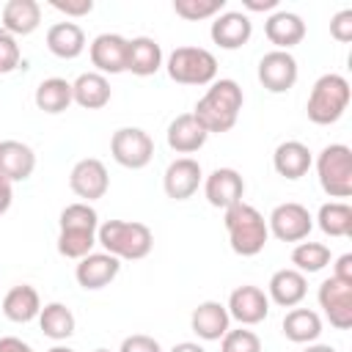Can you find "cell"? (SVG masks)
Segmentation results:
<instances>
[{"label":"cell","mask_w":352,"mask_h":352,"mask_svg":"<svg viewBox=\"0 0 352 352\" xmlns=\"http://www.w3.org/2000/svg\"><path fill=\"white\" fill-rule=\"evenodd\" d=\"M242 88L236 80H228V77H220L214 80L206 94L195 102V110L192 116L198 118V124L212 135V132H228L236 118H239V110H242Z\"/></svg>","instance_id":"cell-1"},{"label":"cell","mask_w":352,"mask_h":352,"mask_svg":"<svg viewBox=\"0 0 352 352\" xmlns=\"http://www.w3.org/2000/svg\"><path fill=\"white\" fill-rule=\"evenodd\" d=\"M96 242L118 261H138L151 253L154 234L146 223L138 220H107L96 228Z\"/></svg>","instance_id":"cell-2"},{"label":"cell","mask_w":352,"mask_h":352,"mask_svg":"<svg viewBox=\"0 0 352 352\" xmlns=\"http://www.w3.org/2000/svg\"><path fill=\"white\" fill-rule=\"evenodd\" d=\"M223 223H226V231H228L231 250L236 256H258L264 250V245L270 239V228H267L264 214L256 206L239 201V204L226 209Z\"/></svg>","instance_id":"cell-3"},{"label":"cell","mask_w":352,"mask_h":352,"mask_svg":"<svg viewBox=\"0 0 352 352\" xmlns=\"http://www.w3.org/2000/svg\"><path fill=\"white\" fill-rule=\"evenodd\" d=\"M349 99H352V88L346 82V77L341 74H322L311 94H308V104H305V113L314 124L319 126H327V124H336L346 107H349Z\"/></svg>","instance_id":"cell-4"},{"label":"cell","mask_w":352,"mask_h":352,"mask_svg":"<svg viewBox=\"0 0 352 352\" xmlns=\"http://www.w3.org/2000/svg\"><path fill=\"white\" fill-rule=\"evenodd\" d=\"M165 69L179 85H212L217 80V58L204 47H176L168 55Z\"/></svg>","instance_id":"cell-5"},{"label":"cell","mask_w":352,"mask_h":352,"mask_svg":"<svg viewBox=\"0 0 352 352\" xmlns=\"http://www.w3.org/2000/svg\"><path fill=\"white\" fill-rule=\"evenodd\" d=\"M316 176L330 198L352 195V148L344 143H330L316 157Z\"/></svg>","instance_id":"cell-6"},{"label":"cell","mask_w":352,"mask_h":352,"mask_svg":"<svg viewBox=\"0 0 352 352\" xmlns=\"http://www.w3.org/2000/svg\"><path fill=\"white\" fill-rule=\"evenodd\" d=\"M110 154L121 168L140 170L154 157V140L140 126H121L110 138Z\"/></svg>","instance_id":"cell-7"},{"label":"cell","mask_w":352,"mask_h":352,"mask_svg":"<svg viewBox=\"0 0 352 352\" xmlns=\"http://www.w3.org/2000/svg\"><path fill=\"white\" fill-rule=\"evenodd\" d=\"M267 228L280 242H302L311 234V228H314V217H311V212L302 204L286 201V204H278L270 212Z\"/></svg>","instance_id":"cell-8"},{"label":"cell","mask_w":352,"mask_h":352,"mask_svg":"<svg viewBox=\"0 0 352 352\" xmlns=\"http://www.w3.org/2000/svg\"><path fill=\"white\" fill-rule=\"evenodd\" d=\"M319 308L330 319L336 330H349L352 327V286L338 280V278H324L319 283Z\"/></svg>","instance_id":"cell-9"},{"label":"cell","mask_w":352,"mask_h":352,"mask_svg":"<svg viewBox=\"0 0 352 352\" xmlns=\"http://www.w3.org/2000/svg\"><path fill=\"white\" fill-rule=\"evenodd\" d=\"M69 187L77 198H82V204L104 198V192L110 187V176H107L104 162L96 157H85V160L74 162V168L69 173Z\"/></svg>","instance_id":"cell-10"},{"label":"cell","mask_w":352,"mask_h":352,"mask_svg":"<svg viewBox=\"0 0 352 352\" xmlns=\"http://www.w3.org/2000/svg\"><path fill=\"white\" fill-rule=\"evenodd\" d=\"M297 60L292 52L283 50H272L258 60V82L270 91V94H286L294 88L297 82Z\"/></svg>","instance_id":"cell-11"},{"label":"cell","mask_w":352,"mask_h":352,"mask_svg":"<svg viewBox=\"0 0 352 352\" xmlns=\"http://www.w3.org/2000/svg\"><path fill=\"white\" fill-rule=\"evenodd\" d=\"M226 311H228L231 319H236L239 324L250 327V324H258V322L267 319V314H270V297L264 294V289L245 283V286H236L228 294Z\"/></svg>","instance_id":"cell-12"},{"label":"cell","mask_w":352,"mask_h":352,"mask_svg":"<svg viewBox=\"0 0 352 352\" xmlns=\"http://www.w3.org/2000/svg\"><path fill=\"white\" fill-rule=\"evenodd\" d=\"M204 182V170L198 165V160L192 157H179L173 160L168 168H165V176H162V187H165V195L173 198V201H187L198 192Z\"/></svg>","instance_id":"cell-13"},{"label":"cell","mask_w":352,"mask_h":352,"mask_svg":"<svg viewBox=\"0 0 352 352\" xmlns=\"http://www.w3.org/2000/svg\"><path fill=\"white\" fill-rule=\"evenodd\" d=\"M126 52H129V38H124L118 33H99L88 47L91 63L96 66L99 74L126 72Z\"/></svg>","instance_id":"cell-14"},{"label":"cell","mask_w":352,"mask_h":352,"mask_svg":"<svg viewBox=\"0 0 352 352\" xmlns=\"http://www.w3.org/2000/svg\"><path fill=\"white\" fill-rule=\"evenodd\" d=\"M204 195H206L209 206L226 212L228 206H234V204L242 201V195H245V179L234 168H214L204 179Z\"/></svg>","instance_id":"cell-15"},{"label":"cell","mask_w":352,"mask_h":352,"mask_svg":"<svg viewBox=\"0 0 352 352\" xmlns=\"http://www.w3.org/2000/svg\"><path fill=\"white\" fill-rule=\"evenodd\" d=\"M118 270H121V261H118L116 256H110V253L102 250V253H88V256H82V258L77 261L74 278H77V283H80L82 289L96 292V289L110 286V283L116 280Z\"/></svg>","instance_id":"cell-16"},{"label":"cell","mask_w":352,"mask_h":352,"mask_svg":"<svg viewBox=\"0 0 352 352\" xmlns=\"http://www.w3.org/2000/svg\"><path fill=\"white\" fill-rule=\"evenodd\" d=\"M250 33H253V22L242 11H223V14L214 16V22L209 28V36L220 50L245 47L250 41Z\"/></svg>","instance_id":"cell-17"},{"label":"cell","mask_w":352,"mask_h":352,"mask_svg":"<svg viewBox=\"0 0 352 352\" xmlns=\"http://www.w3.org/2000/svg\"><path fill=\"white\" fill-rule=\"evenodd\" d=\"M228 324H231V316H228L226 305L217 302V300H204V302H198L195 311H192V316H190L192 333H195L198 338H204V341H220V338L231 330Z\"/></svg>","instance_id":"cell-18"},{"label":"cell","mask_w":352,"mask_h":352,"mask_svg":"<svg viewBox=\"0 0 352 352\" xmlns=\"http://www.w3.org/2000/svg\"><path fill=\"white\" fill-rule=\"evenodd\" d=\"M264 33H267L270 44H275V50L289 52L292 47H297L305 38V22L294 11H272L264 22Z\"/></svg>","instance_id":"cell-19"},{"label":"cell","mask_w":352,"mask_h":352,"mask_svg":"<svg viewBox=\"0 0 352 352\" xmlns=\"http://www.w3.org/2000/svg\"><path fill=\"white\" fill-rule=\"evenodd\" d=\"M267 292H270L267 297L275 305H280V308H297L305 300V294H308V280L294 267H286V270L272 272V278L267 283Z\"/></svg>","instance_id":"cell-20"},{"label":"cell","mask_w":352,"mask_h":352,"mask_svg":"<svg viewBox=\"0 0 352 352\" xmlns=\"http://www.w3.org/2000/svg\"><path fill=\"white\" fill-rule=\"evenodd\" d=\"M36 170V154L22 140H0V176L6 182H25Z\"/></svg>","instance_id":"cell-21"},{"label":"cell","mask_w":352,"mask_h":352,"mask_svg":"<svg viewBox=\"0 0 352 352\" xmlns=\"http://www.w3.org/2000/svg\"><path fill=\"white\" fill-rule=\"evenodd\" d=\"M314 165V157H311V148L300 140H283L275 154H272V168L278 176L294 182V179H302Z\"/></svg>","instance_id":"cell-22"},{"label":"cell","mask_w":352,"mask_h":352,"mask_svg":"<svg viewBox=\"0 0 352 352\" xmlns=\"http://www.w3.org/2000/svg\"><path fill=\"white\" fill-rule=\"evenodd\" d=\"M165 138H168V146H170L176 154H192V151H198V148L206 143L209 132L198 124V118H195L192 113H182V116H176V118L168 124Z\"/></svg>","instance_id":"cell-23"},{"label":"cell","mask_w":352,"mask_h":352,"mask_svg":"<svg viewBox=\"0 0 352 352\" xmlns=\"http://www.w3.org/2000/svg\"><path fill=\"white\" fill-rule=\"evenodd\" d=\"M3 308V316L16 322V324H28L33 319H38V311H41V297L33 286L28 283H19V286H11L0 302Z\"/></svg>","instance_id":"cell-24"},{"label":"cell","mask_w":352,"mask_h":352,"mask_svg":"<svg viewBox=\"0 0 352 352\" xmlns=\"http://www.w3.org/2000/svg\"><path fill=\"white\" fill-rule=\"evenodd\" d=\"M47 50L55 58H63V60L80 58L82 50H85V33H82V28L77 22H55L47 30Z\"/></svg>","instance_id":"cell-25"},{"label":"cell","mask_w":352,"mask_h":352,"mask_svg":"<svg viewBox=\"0 0 352 352\" xmlns=\"http://www.w3.org/2000/svg\"><path fill=\"white\" fill-rule=\"evenodd\" d=\"M162 66V47L151 36H135L129 38V52H126V72L138 77H151Z\"/></svg>","instance_id":"cell-26"},{"label":"cell","mask_w":352,"mask_h":352,"mask_svg":"<svg viewBox=\"0 0 352 352\" xmlns=\"http://www.w3.org/2000/svg\"><path fill=\"white\" fill-rule=\"evenodd\" d=\"M41 25V6L36 0H8L3 6V28L8 36H30Z\"/></svg>","instance_id":"cell-27"},{"label":"cell","mask_w":352,"mask_h":352,"mask_svg":"<svg viewBox=\"0 0 352 352\" xmlns=\"http://www.w3.org/2000/svg\"><path fill=\"white\" fill-rule=\"evenodd\" d=\"M72 99H74V104H80L85 110H102L110 102V82H107V77L99 74V72H82L72 82Z\"/></svg>","instance_id":"cell-28"},{"label":"cell","mask_w":352,"mask_h":352,"mask_svg":"<svg viewBox=\"0 0 352 352\" xmlns=\"http://www.w3.org/2000/svg\"><path fill=\"white\" fill-rule=\"evenodd\" d=\"M283 336L294 344H314L322 336V319L311 308H292L283 316Z\"/></svg>","instance_id":"cell-29"},{"label":"cell","mask_w":352,"mask_h":352,"mask_svg":"<svg viewBox=\"0 0 352 352\" xmlns=\"http://www.w3.org/2000/svg\"><path fill=\"white\" fill-rule=\"evenodd\" d=\"M36 107L50 113V116H58L63 113L74 99H72V82L63 80V77H47L38 82L36 88Z\"/></svg>","instance_id":"cell-30"},{"label":"cell","mask_w":352,"mask_h":352,"mask_svg":"<svg viewBox=\"0 0 352 352\" xmlns=\"http://www.w3.org/2000/svg\"><path fill=\"white\" fill-rule=\"evenodd\" d=\"M38 327L52 341H66L74 333V314L63 302H47L38 311Z\"/></svg>","instance_id":"cell-31"},{"label":"cell","mask_w":352,"mask_h":352,"mask_svg":"<svg viewBox=\"0 0 352 352\" xmlns=\"http://www.w3.org/2000/svg\"><path fill=\"white\" fill-rule=\"evenodd\" d=\"M316 226L327 236H349L352 234V206L346 201H327L319 206Z\"/></svg>","instance_id":"cell-32"},{"label":"cell","mask_w":352,"mask_h":352,"mask_svg":"<svg viewBox=\"0 0 352 352\" xmlns=\"http://www.w3.org/2000/svg\"><path fill=\"white\" fill-rule=\"evenodd\" d=\"M330 261H333V256H330V248H327L324 242H300V245L292 250V264H294V270L302 272V275L322 272Z\"/></svg>","instance_id":"cell-33"},{"label":"cell","mask_w":352,"mask_h":352,"mask_svg":"<svg viewBox=\"0 0 352 352\" xmlns=\"http://www.w3.org/2000/svg\"><path fill=\"white\" fill-rule=\"evenodd\" d=\"M96 245V228H60L58 231V253L63 258L80 261Z\"/></svg>","instance_id":"cell-34"},{"label":"cell","mask_w":352,"mask_h":352,"mask_svg":"<svg viewBox=\"0 0 352 352\" xmlns=\"http://www.w3.org/2000/svg\"><path fill=\"white\" fill-rule=\"evenodd\" d=\"M223 8H226V0H173V11L187 22L217 16L223 14Z\"/></svg>","instance_id":"cell-35"},{"label":"cell","mask_w":352,"mask_h":352,"mask_svg":"<svg viewBox=\"0 0 352 352\" xmlns=\"http://www.w3.org/2000/svg\"><path fill=\"white\" fill-rule=\"evenodd\" d=\"M58 226L60 228H99V214L91 204L77 201V204L63 206V212L58 217Z\"/></svg>","instance_id":"cell-36"},{"label":"cell","mask_w":352,"mask_h":352,"mask_svg":"<svg viewBox=\"0 0 352 352\" xmlns=\"http://www.w3.org/2000/svg\"><path fill=\"white\" fill-rule=\"evenodd\" d=\"M220 349L223 352H261V338L253 330H228L220 338Z\"/></svg>","instance_id":"cell-37"},{"label":"cell","mask_w":352,"mask_h":352,"mask_svg":"<svg viewBox=\"0 0 352 352\" xmlns=\"http://www.w3.org/2000/svg\"><path fill=\"white\" fill-rule=\"evenodd\" d=\"M19 66V44L14 36L0 30V74H8Z\"/></svg>","instance_id":"cell-38"},{"label":"cell","mask_w":352,"mask_h":352,"mask_svg":"<svg viewBox=\"0 0 352 352\" xmlns=\"http://www.w3.org/2000/svg\"><path fill=\"white\" fill-rule=\"evenodd\" d=\"M330 36L341 44L352 41V8H344L330 19Z\"/></svg>","instance_id":"cell-39"},{"label":"cell","mask_w":352,"mask_h":352,"mask_svg":"<svg viewBox=\"0 0 352 352\" xmlns=\"http://www.w3.org/2000/svg\"><path fill=\"white\" fill-rule=\"evenodd\" d=\"M118 352H162L160 341L146 336V333H135V336H126L121 341V349Z\"/></svg>","instance_id":"cell-40"},{"label":"cell","mask_w":352,"mask_h":352,"mask_svg":"<svg viewBox=\"0 0 352 352\" xmlns=\"http://www.w3.org/2000/svg\"><path fill=\"white\" fill-rule=\"evenodd\" d=\"M50 6L66 16H85L94 11V3L91 0H77V3H63V0H50Z\"/></svg>","instance_id":"cell-41"},{"label":"cell","mask_w":352,"mask_h":352,"mask_svg":"<svg viewBox=\"0 0 352 352\" xmlns=\"http://www.w3.org/2000/svg\"><path fill=\"white\" fill-rule=\"evenodd\" d=\"M333 278H338V280H344V283L352 286V253H344V256L336 258V264H333Z\"/></svg>","instance_id":"cell-42"},{"label":"cell","mask_w":352,"mask_h":352,"mask_svg":"<svg viewBox=\"0 0 352 352\" xmlns=\"http://www.w3.org/2000/svg\"><path fill=\"white\" fill-rule=\"evenodd\" d=\"M0 352H33V346L16 336H3L0 338Z\"/></svg>","instance_id":"cell-43"},{"label":"cell","mask_w":352,"mask_h":352,"mask_svg":"<svg viewBox=\"0 0 352 352\" xmlns=\"http://www.w3.org/2000/svg\"><path fill=\"white\" fill-rule=\"evenodd\" d=\"M11 201H14V190H11V182H6V179L0 176V214H6V212H8Z\"/></svg>","instance_id":"cell-44"},{"label":"cell","mask_w":352,"mask_h":352,"mask_svg":"<svg viewBox=\"0 0 352 352\" xmlns=\"http://www.w3.org/2000/svg\"><path fill=\"white\" fill-rule=\"evenodd\" d=\"M242 6L248 11H272L278 8V0H242Z\"/></svg>","instance_id":"cell-45"},{"label":"cell","mask_w":352,"mask_h":352,"mask_svg":"<svg viewBox=\"0 0 352 352\" xmlns=\"http://www.w3.org/2000/svg\"><path fill=\"white\" fill-rule=\"evenodd\" d=\"M170 352H206L201 344H195V341H179Z\"/></svg>","instance_id":"cell-46"},{"label":"cell","mask_w":352,"mask_h":352,"mask_svg":"<svg viewBox=\"0 0 352 352\" xmlns=\"http://www.w3.org/2000/svg\"><path fill=\"white\" fill-rule=\"evenodd\" d=\"M302 352H338V349L330 346V344H316V341H314V344H308Z\"/></svg>","instance_id":"cell-47"},{"label":"cell","mask_w":352,"mask_h":352,"mask_svg":"<svg viewBox=\"0 0 352 352\" xmlns=\"http://www.w3.org/2000/svg\"><path fill=\"white\" fill-rule=\"evenodd\" d=\"M47 352H74L72 346H63V344H55L52 349H47Z\"/></svg>","instance_id":"cell-48"},{"label":"cell","mask_w":352,"mask_h":352,"mask_svg":"<svg viewBox=\"0 0 352 352\" xmlns=\"http://www.w3.org/2000/svg\"><path fill=\"white\" fill-rule=\"evenodd\" d=\"M94 352H110V349H104V346H99V349H94Z\"/></svg>","instance_id":"cell-49"}]
</instances>
